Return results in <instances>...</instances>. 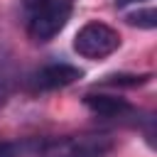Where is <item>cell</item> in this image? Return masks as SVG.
I'll return each mask as SVG.
<instances>
[{
  "label": "cell",
  "mask_w": 157,
  "mask_h": 157,
  "mask_svg": "<svg viewBox=\"0 0 157 157\" xmlns=\"http://www.w3.org/2000/svg\"><path fill=\"white\" fill-rule=\"evenodd\" d=\"M125 20H128V25H132V27L155 29V27H157V10H155V7H142V10H135V12H128Z\"/></svg>",
  "instance_id": "7"
},
{
  "label": "cell",
  "mask_w": 157,
  "mask_h": 157,
  "mask_svg": "<svg viewBox=\"0 0 157 157\" xmlns=\"http://www.w3.org/2000/svg\"><path fill=\"white\" fill-rule=\"evenodd\" d=\"M5 96H7V76L0 74V103L5 101Z\"/></svg>",
  "instance_id": "8"
},
{
  "label": "cell",
  "mask_w": 157,
  "mask_h": 157,
  "mask_svg": "<svg viewBox=\"0 0 157 157\" xmlns=\"http://www.w3.org/2000/svg\"><path fill=\"white\" fill-rule=\"evenodd\" d=\"M108 150H113V140L108 135H69L37 142V152L42 157H101Z\"/></svg>",
  "instance_id": "3"
},
{
  "label": "cell",
  "mask_w": 157,
  "mask_h": 157,
  "mask_svg": "<svg viewBox=\"0 0 157 157\" xmlns=\"http://www.w3.org/2000/svg\"><path fill=\"white\" fill-rule=\"evenodd\" d=\"M83 105H86L93 115H98V118H110V120H123V118L135 115L132 103H128L125 98L110 96V93H86V96H83Z\"/></svg>",
  "instance_id": "5"
},
{
  "label": "cell",
  "mask_w": 157,
  "mask_h": 157,
  "mask_svg": "<svg viewBox=\"0 0 157 157\" xmlns=\"http://www.w3.org/2000/svg\"><path fill=\"white\" fill-rule=\"evenodd\" d=\"M130 2H142V0H115L118 7H125V5H130Z\"/></svg>",
  "instance_id": "9"
},
{
  "label": "cell",
  "mask_w": 157,
  "mask_h": 157,
  "mask_svg": "<svg viewBox=\"0 0 157 157\" xmlns=\"http://www.w3.org/2000/svg\"><path fill=\"white\" fill-rule=\"evenodd\" d=\"M83 76V71L74 64L66 61H56V64H47L39 71L32 74V91H56V88H66L71 83H76Z\"/></svg>",
  "instance_id": "4"
},
{
  "label": "cell",
  "mask_w": 157,
  "mask_h": 157,
  "mask_svg": "<svg viewBox=\"0 0 157 157\" xmlns=\"http://www.w3.org/2000/svg\"><path fill=\"white\" fill-rule=\"evenodd\" d=\"M22 2H25V7H27V10H29V7H32V5H37V2H39V0H22Z\"/></svg>",
  "instance_id": "10"
},
{
  "label": "cell",
  "mask_w": 157,
  "mask_h": 157,
  "mask_svg": "<svg viewBox=\"0 0 157 157\" xmlns=\"http://www.w3.org/2000/svg\"><path fill=\"white\" fill-rule=\"evenodd\" d=\"M71 47L78 56L91 59V61H101L120 49V34H118V29H113L110 25H105L101 20H91L83 27H78Z\"/></svg>",
  "instance_id": "2"
},
{
  "label": "cell",
  "mask_w": 157,
  "mask_h": 157,
  "mask_svg": "<svg viewBox=\"0 0 157 157\" xmlns=\"http://www.w3.org/2000/svg\"><path fill=\"white\" fill-rule=\"evenodd\" d=\"M152 78V74H108L101 78L103 86H120V88H137L145 86Z\"/></svg>",
  "instance_id": "6"
},
{
  "label": "cell",
  "mask_w": 157,
  "mask_h": 157,
  "mask_svg": "<svg viewBox=\"0 0 157 157\" xmlns=\"http://www.w3.org/2000/svg\"><path fill=\"white\" fill-rule=\"evenodd\" d=\"M76 0H39L29 7L27 17V37L37 44L52 42L71 20Z\"/></svg>",
  "instance_id": "1"
}]
</instances>
